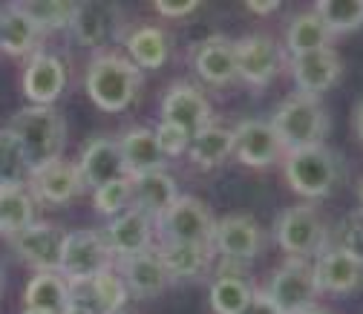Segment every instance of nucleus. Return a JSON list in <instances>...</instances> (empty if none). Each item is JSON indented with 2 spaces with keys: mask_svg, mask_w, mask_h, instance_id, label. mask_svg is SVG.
I'll return each mask as SVG.
<instances>
[{
  "mask_svg": "<svg viewBox=\"0 0 363 314\" xmlns=\"http://www.w3.org/2000/svg\"><path fill=\"white\" fill-rule=\"evenodd\" d=\"M274 234H277L280 248L297 259L317 254L320 245L326 242V225L311 205H294L283 211L274 225Z\"/></svg>",
  "mask_w": 363,
  "mask_h": 314,
  "instance_id": "8",
  "label": "nucleus"
},
{
  "mask_svg": "<svg viewBox=\"0 0 363 314\" xmlns=\"http://www.w3.org/2000/svg\"><path fill=\"white\" fill-rule=\"evenodd\" d=\"M89 291V297H93V311L96 314H118L127 303V286L121 280L118 271H113V268H107V271H101L93 283L84 286Z\"/></svg>",
  "mask_w": 363,
  "mask_h": 314,
  "instance_id": "34",
  "label": "nucleus"
},
{
  "mask_svg": "<svg viewBox=\"0 0 363 314\" xmlns=\"http://www.w3.org/2000/svg\"><path fill=\"white\" fill-rule=\"evenodd\" d=\"M194 67L196 72L208 81V84H228L234 81L237 72V43L225 35H211L199 43V50L194 55Z\"/></svg>",
  "mask_w": 363,
  "mask_h": 314,
  "instance_id": "21",
  "label": "nucleus"
},
{
  "mask_svg": "<svg viewBox=\"0 0 363 314\" xmlns=\"http://www.w3.org/2000/svg\"><path fill=\"white\" fill-rule=\"evenodd\" d=\"M32 167L18 136L9 127H0V188H23L29 185Z\"/></svg>",
  "mask_w": 363,
  "mask_h": 314,
  "instance_id": "32",
  "label": "nucleus"
},
{
  "mask_svg": "<svg viewBox=\"0 0 363 314\" xmlns=\"http://www.w3.org/2000/svg\"><path fill=\"white\" fill-rule=\"evenodd\" d=\"M64 240L67 234L52 222H32L26 231L12 240V248L26 265L38 268V271H58Z\"/></svg>",
  "mask_w": 363,
  "mask_h": 314,
  "instance_id": "12",
  "label": "nucleus"
},
{
  "mask_svg": "<svg viewBox=\"0 0 363 314\" xmlns=\"http://www.w3.org/2000/svg\"><path fill=\"white\" fill-rule=\"evenodd\" d=\"M35 222V196L23 188H0V234L15 240Z\"/></svg>",
  "mask_w": 363,
  "mask_h": 314,
  "instance_id": "28",
  "label": "nucleus"
},
{
  "mask_svg": "<svg viewBox=\"0 0 363 314\" xmlns=\"http://www.w3.org/2000/svg\"><path fill=\"white\" fill-rule=\"evenodd\" d=\"M159 113H162V121L182 127L191 139L211 124L208 99L202 96L199 86H194L188 81H176L167 86V93L162 96V104H159Z\"/></svg>",
  "mask_w": 363,
  "mask_h": 314,
  "instance_id": "9",
  "label": "nucleus"
},
{
  "mask_svg": "<svg viewBox=\"0 0 363 314\" xmlns=\"http://www.w3.org/2000/svg\"><path fill=\"white\" fill-rule=\"evenodd\" d=\"M29 188H32V196L38 202L64 205V202H72L84 191V179H81L78 164H72L67 159H58V162H52L47 167L32 170Z\"/></svg>",
  "mask_w": 363,
  "mask_h": 314,
  "instance_id": "17",
  "label": "nucleus"
},
{
  "mask_svg": "<svg viewBox=\"0 0 363 314\" xmlns=\"http://www.w3.org/2000/svg\"><path fill=\"white\" fill-rule=\"evenodd\" d=\"M118 274H121L127 291L135 294V297H156L170 283V274H167V268H164V262L156 251L121 257L118 259Z\"/></svg>",
  "mask_w": 363,
  "mask_h": 314,
  "instance_id": "20",
  "label": "nucleus"
},
{
  "mask_svg": "<svg viewBox=\"0 0 363 314\" xmlns=\"http://www.w3.org/2000/svg\"><path fill=\"white\" fill-rule=\"evenodd\" d=\"M21 314H47V311H38V308H23Z\"/></svg>",
  "mask_w": 363,
  "mask_h": 314,
  "instance_id": "45",
  "label": "nucleus"
},
{
  "mask_svg": "<svg viewBox=\"0 0 363 314\" xmlns=\"http://www.w3.org/2000/svg\"><path fill=\"white\" fill-rule=\"evenodd\" d=\"M314 277L320 291L352 294L363 288V259H354L340 248H326L314 262Z\"/></svg>",
  "mask_w": 363,
  "mask_h": 314,
  "instance_id": "19",
  "label": "nucleus"
},
{
  "mask_svg": "<svg viewBox=\"0 0 363 314\" xmlns=\"http://www.w3.org/2000/svg\"><path fill=\"white\" fill-rule=\"evenodd\" d=\"M340 75H343V61L332 47L291 58V78L303 96L317 99L326 89H332L340 81Z\"/></svg>",
  "mask_w": 363,
  "mask_h": 314,
  "instance_id": "18",
  "label": "nucleus"
},
{
  "mask_svg": "<svg viewBox=\"0 0 363 314\" xmlns=\"http://www.w3.org/2000/svg\"><path fill=\"white\" fill-rule=\"evenodd\" d=\"M357 196H360V202H363V179H360V188H357Z\"/></svg>",
  "mask_w": 363,
  "mask_h": 314,
  "instance_id": "48",
  "label": "nucleus"
},
{
  "mask_svg": "<svg viewBox=\"0 0 363 314\" xmlns=\"http://www.w3.org/2000/svg\"><path fill=\"white\" fill-rule=\"evenodd\" d=\"M271 127H274L283 150L294 153V150H306V147H314V145H323V136L329 130V116H326L323 104L317 99L294 93V96H289L274 110Z\"/></svg>",
  "mask_w": 363,
  "mask_h": 314,
  "instance_id": "3",
  "label": "nucleus"
},
{
  "mask_svg": "<svg viewBox=\"0 0 363 314\" xmlns=\"http://www.w3.org/2000/svg\"><path fill=\"white\" fill-rule=\"evenodd\" d=\"M118 147H121L130 176L153 173V170H162V164H164V153L156 142V133L147 127H130L118 139Z\"/></svg>",
  "mask_w": 363,
  "mask_h": 314,
  "instance_id": "23",
  "label": "nucleus"
},
{
  "mask_svg": "<svg viewBox=\"0 0 363 314\" xmlns=\"http://www.w3.org/2000/svg\"><path fill=\"white\" fill-rule=\"evenodd\" d=\"M352 124H354V136H357V142L363 145V99H360L357 107H354V118H352Z\"/></svg>",
  "mask_w": 363,
  "mask_h": 314,
  "instance_id": "43",
  "label": "nucleus"
},
{
  "mask_svg": "<svg viewBox=\"0 0 363 314\" xmlns=\"http://www.w3.org/2000/svg\"><path fill=\"white\" fill-rule=\"evenodd\" d=\"M265 294L271 297V303L277 305L280 314H303L314 308V300L320 294L314 265H308V259L289 257L274 271V277H271Z\"/></svg>",
  "mask_w": 363,
  "mask_h": 314,
  "instance_id": "7",
  "label": "nucleus"
},
{
  "mask_svg": "<svg viewBox=\"0 0 363 314\" xmlns=\"http://www.w3.org/2000/svg\"><path fill=\"white\" fill-rule=\"evenodd\" d=\"M237 43V72L251 86H265L277 78L283 67V55L274 38L268 35H245Z\"/></svg>",
  "mask_w": 363,
  "mask_h": 314,
  "instance_id": "10",
  "label": "nucleus"
},
{
  "mask_svg": "<svg viewBox=\"0 0 363 314\" xmlns=\"http://www.w3.org/2000/svg\"><path fill=\"white\" fill-rule=\"evenodd\" d=\"M153 133H156V142H159L164 156H179V153H185L191 147V136L170 121H159V127Z\"/></svg>",
  "mask_w": 363,
  "mask_h": 314,
  "instance_id": "39",
  "label": "nucleus"
},
{
  "mask_svg": "<svg viewBox=\"0 0 363 314\" xmlns=\"http://www.w3.org/2000/svg\"><path fill=\"white\" fill-rule=\"evenodd\" d=\"M64 314H96L93 308H86V305H78V303H69V308Z\"/></svg>",
  "mask_w": 363,
  "mask_h": 314,
  "instance_id": "44",
  "label": "nucleus"
},
{
  "mask_svg": "<svg viewBox=\"0 0 363 314\" xmlns=\"http://www.w3.org/2000/svg\"><path fill=\"white\" fill-rule=\"evenodd\" d=\"M242 314H280L277 305L271 303V297L265 291H254V300L248 303V308Z\"/></svg>",
  "mask_w": 363,
  "mask_h": 314,
  "instance_id": "41",
  "label": "nucleus"
},
{
  "mask_svg": "<svg viewBox=\"0 0 363 314\" xmlns=\"http://www.w3.org/2000/svg\"><path fill=\"white\" fill-rule=\"evenodd\" d=\"M23 96L38 107H52V101L67 86V67L61 58L50 52H35L23 67Z\"/></svg>",
  "mask_w": 363,
  "mask_h": 314,
  "instance_id": "13",
  "label": "nucleus"
},
{
  "mask_svg": "<svg viewBox=\"0 0 363 314\" xmlns=\"http://www.w3.org/2000/svg\"><path fill=\"white\" fill-rule=\"evenodd\" d=\"M9 130L18 136L32 170L58 162L64 153L67 127H64V118L55 107H38V104L23 107L12 116Z\"/></svg>",
  "mask_w": 363,
  "mask_h": 314,
  "instance_id": "2",
  "label": "nucleus"
},
{
  "mask_svg": "<svg viewBox=\"0 0 363 314\" xmlns=\"http://www.w3.org/2000/svg\"><path fill=\"white\" fill-rule=\"evenodd\" d=\"M245 9L254 15H271V12L280 9V0H248Z\"/></svg>",
  "mask_w": 363,
  "mask_h": 314,
  "instance_id": "42",
  "label": "nucleus"
},
{
  "mask_svg": "<svg viewBox=\"0 0 363 314\" xmlns=\"http://www.w3.org/2000/svg\"><path fill=\"white\" fill-rule=\"evenodd\" d=\"M162 18H185L191 12L199 9L196 0H156V6H153Z\"/></svg>",
  "mask_w": 363,
  "mask_h": 314,
  "instance_id": "40",
  "label": "nucleus"
},
{
  "mask_svg": "<svg viewBox=\"0 0 363 314\" xmlns=\"http://www.w3.org/2000/svg\"><path fill=\"white\" fill-rule=\"evenodd\" d=\"M208 251L211 248L185 245V242H159V248H156L170 280L173 277H199L208 268Z\"/></svg>",
  "mask_w": 363,
  "mask_h": 314,
  "instance_id": "31",
  "label": "nucleus"
},
{
  "mask_svg": "<svg viewBox=\"0 0 363 314\" xmlns=\"http://www.w3.org/2000/svg\"><path fill=\"white\" fill-rule=\"evenodd\" d=\"M40 38H43V32L18 4H9L0 9V50L6 55H15V58L29 55L32 58L38 52Z\"/></svg>",
  "mask_w": 363,
  "mask_h": 314,
  "instance_id": "22",
  "label": "nucleus"
},
{
  "mask_svg": "<svg viewBox=\"0 0 363 314\" xmlns=\"http://www.w3.org/2000/svg\"><path fill=\"white\" fill-rule=\"evenodd\" d=\"M0 291H4V265H0Z\"/></svg>",
  "mask_w": 363,
  "mask_h": 314,
  "instance_id": "47",
  "label": "nucleus"
},
{
  "mask_svg": "<svg viewBox=\"0 0 363 314\" xmlns=\"http://www.w3.org/2000/svg\"><path fill=\"white\" fill-rule=\"evenodd\" d=\"M286 179L294 194L306 199H323L340 185L343 164L332 147L314 145L306 150L286 153Z\"/></svg>",
  "mask_w": 363,
  "mask_h": 314,
  "instance_id": "4",
  "label": "nucleus"
},
{
  "mask_svg": "<svg viewBox=\"0 0 363 314\" xmlns=\"http://www.w3.org/2000/svg\"><path fill=\"white\" fill-rule=\"evenodd\" d=\"M113 251L101 231H72L64 240L58 274L69 286H86L93 283L101 271L113 268Z\"/></svg>",
  "mask_w": 363,
  "mask_h": 314,
  "instance_id": "5",
  "label": "nucleus"
},
{
  "mask_svg": "<svg viewBox=\"0 0 363 314\" xmlns=\"http://www.w3.org/2000/svg\"><path fill=\"white\" fill-rule=\"evenodd\" d=\"M78 170L84 179V188H93V191L110 182H118V179H130L118 139H110V136H96L84 145Z\"/></svg>",
  "mask_w": 363,
  "mask_h": 314,
  "instance_id": "11",
  "label": "nucleus"
},
{
  "mask_svg": "<svg viewBox=\"0 0 363 314\" xmlns=\"http://www.w3.org/2000/svg\"><path fill=\"white\" fill-rule=\"evenodd\" d=\"M130 182H133V208L150 213L153 219H159V216L179 199V191H176L173 176H167L164 170L130 176Z\"/></svg>",
  "mask_w": 363,
  "mask_h": 314,
  "instance_id": "24",
  "label": "nucleus"
},
{
  "mask_svg": "<svg viewBox=\"0 0 363 314\" xmlns=\"http://www.w3.org/2000/svg\"><path fill=\"white\" fill-rule=\"evenodd\" d=\"M329 40H332V32L326 29V23L320 18H317L314 9L294 15L289 23V32H286V47H289L291 58L329 50Z\"/></svg>",
  "mask_w": 363,
  "mask_h": 314,
  "instance_id": "26",
  "label": "nucleus"
},
{
  "mask_svg": "<svg viewBox=\"0 0 363 314\" xmlns=\"http://www.w3.org/2000/svg\"><path fill=\"white\" fill-rule=\"evenodd\" d=\"M153 231H156V219L150 213H145L139 208H127L124 213L113 216V222L104 228V240H107L113 257L121 259V257L150 251Z\"/></svg>",
  "mask_w": 363,
  "mask_h": 314,
  "instance_id": "15",
  "label": "nucleus"
},
{
  "mask_svg": "<svg viewBox=\"0 0 363 314\" xmlns=\"http://www.w3.org/2000/svg\"><path fill=\"white\" fill-rule=\"evenodd\" d=\"M127 52H130V61L139 69H159L167 61L170 43L159 26H139L127 38Z\"/></svg>",
  "mask_w": 363,
  "mask_h": 314,
  "instance_id": "29",
  "label": "nucleus"
},
{
  "mask_svg": "<svg viewBox=\"0 0 363 314\" xmlns=\"http://www.w3.org/2000/svg\"><path fill=\"white\" fill-rule=\"evenodd\" d=\"M113 9L110 6H101V4H81L75 6V15H72V35L84 43V47H99L104 43L110 35H113Z\"/></svg>",
  "mask_w": 363,
  "mask_h": 314,
  "instance_id": "30",
  "label": "nucleus"
},
{
  "mask_svg": "<svg viewBox=\"0 0 363 314\" xmlns=\"http://www.w3.org/2000/svg\"><path fill=\"white\" fill-rule=\"evenodd\" d=\"M314 12L332 35L354 32L363 26V0H320Z\"/></svg>",
  "mask_w": 363,
  "mask_h": 314,
  "instance_id": "35",
  "label": "nucleus"
},
{
  "mask_svg": "<svg viewBox=\"0 0 363 314\" xmlns=\"http://www.w3.org/2000/svg\"><path fill=\"white\" fill-rule=\"evenodd\" d=\"M251 300H254V288L237 274L219 271V277L211 286V305L216 314H242Z\"/></svg>",
  "mask_w": 363,
  "mask_h": 314,
  "instance_id": "33",
  "label": "nucleus"
},
{
  "mask_svg": "<svg viewBox=\"0 0 363 314\" xmlns=\"http://www.w3.org/2000/svg\"><path fill=\"white\" fill-rule=\"evenodd\" d=\"M303 314H326V311H320V308H308V311H303Z\"/></svg>",
  "mask_w": 363,
  "mask_h": 314,
  "instance_id": "46",
  "label": "nucleus"
},
{
  "mask_svg": "<svg viewBox=\"0 0 363 314\" xmlns=\"http://www.w3.org/2000/svg\"><path fill=\"white\" fill-rule=\"evenodd\" d=\"M211 245L228 262L254 259L262 251V228L251 216H225L216 222Z\"/></svg>",
  "mask_w": 363,
  "mask_h": 314,
  "instance_id": "16",
  "label": "nucleus"
},
{
  "mask_svg": "<svg viewBox=\"0 0 363 314\" xmlns=\"http://www.w3.org/2000/svg\"><path fill=\"white\" fill-rule=\"evenodd\" d=\"M156 228L162 242H185V245H202L211 248L216 222L205 202L196 196H179L159 219Z\"/></svg>",
  "mask_w": 363,
  "mask_h": 314,
  "instance_id": "6",
  "label": "nucleus"
},
{
  "mask_svg": "<svg viewBox=\"0 0 363 314\" xmlns=\"http://www.w3.org/2000/svg\"><path fill=\"white\" fill-rule=\"evenodd\" d=\"M26 308H38L47 314H64L72 303V286L58 271H38L26 291H23Z\"/></svg>",
  "mask_w": 363,
  "mask_h": 314,
  "instance_id": "25",
  "label": "nucleus"
},
{
  "mask_svg": "<svg viewBox=\"0 0 363 314\" xmlns=\"http://www.w3.org/2000/svg\"><path fill=\"white\" fill-rule=\"evenodd\" d=\"M335 248L352 254L354 259H363V211H352L337 222Z\"/></svg>",
  "mask_w": 363,
  "mask_h": 314,
  "instance_id": "38",
  "label": "nucleus"
},
{
  "mask_svg": "<svg viewBox=\"0 0 363 314\" xmlns=\"http://www.w3.org/2000/svg\"><path fill=\"white\" fill-rule=\"evenodd\" d=\"M191 159L196 167L202 170H211L216 164H222L234 153V130L228 127H219V124H208L202 133L191 139V147H188Z\"/></svg>",
  "mask_w": 363,
  "mask_h": 314,
  "instance_id": "27",
  "label": "nucleus"
},
{
  "mask_svg": "<svg viewBox=\"0 0 363 314\" xmlns=\"http://www.w3.org/2000/svg\"><path fill=\"white\" fill-rule=\"evenodd\" d=\"M86 96L104 113L127 110L142 86V69L121 55H96L86 67Z\"/></svg>",
  "mask_w": 363,
  "mask_h": 314,
  "instance_id": "1",
  "label": "nucleus"
},
{
  "mask_svg": "<svg viewBox=\"0 0 363 314\" xmlns=\"http://www.w3.org/2000/svg\"><path fill=\"white\" fill-rule=\"evenodd\" d=\"M93 205H96L99 213H107V216L124 213L127 205H133V182L130 179H118V182L96 188L93 191Z\"/></svg>",
  "mask_w": 363,
  "mask_h": 314,
  "instance_id": "37",
  "label": "nucleus"
},
{
  "mask_svg": "<svg viewBox=\"0 0 363 314\" xmlns=\"http://www.w3.org/2000/svg\"><path fill=\"white\" fill-rule=\"evenodd\" d=\"M35 23L47 35L52 29H67L75 15V4H64V0H29V4H18Z\"/></svg>",
  "mask_w": 363,
  "mask_h": 314,
  "instance_id": "36",
  "label": "nucleus"
},
{
  "mask_svg": "<svg viewBox=\"0 0 363 314\" xmlns=\"http://www.w3.org/2000/svg\"><path fill=\"white\" fill-rule=\"evenodd\" d=\"M234 153L248 167H268V164H274L286 150L277 139L274 127H271V121L248 118V121H240L234 127Z\"/></svg>",
  "mask_w": 363,
  "mask_h": 314,
  "instance_id": "14",
  "label": "nucleus"
}]
</instances>
